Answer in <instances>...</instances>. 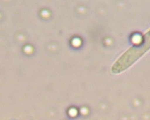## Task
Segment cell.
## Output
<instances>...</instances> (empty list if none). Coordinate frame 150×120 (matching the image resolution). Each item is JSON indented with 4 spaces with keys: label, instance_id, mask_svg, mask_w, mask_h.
I'll use <instances>...</instances> for the list:
<instances>
[{
    "label": "cell",
    "instance_id": "obj_1",
    "mask_svg": "<svg viewBox=\"0 0 150 120\" xmlns=\"http://www.w3.org/2000/svg\"><path fill=\"white\" fill-rule=\"evenodd\" d=\"M150 49V30L142 37L137 43L131 47L114 63L112 74H118L128 69Z\"/></svg>",
    "mask_w": 150,
    "mask_h": 120
}]
</instances>
